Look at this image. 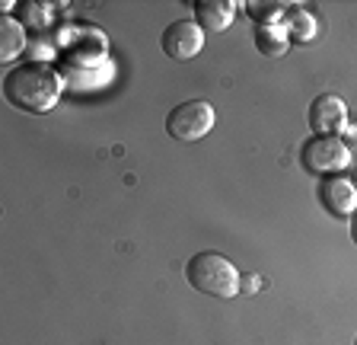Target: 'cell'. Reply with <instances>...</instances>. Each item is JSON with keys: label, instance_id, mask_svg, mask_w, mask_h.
<instances>
[{"label": "cell", "instance_id": "cell-4", "mask_svg": "<svg viewBox=\"0 0 357 345\" xmlns=\"http://www.w3.org/2000/svg\"><path fill=\"white\" fill-rule=\"evenodd\" d=\"M351 150L344 147L342 138H310L303 147V166L322 176H338L351 166Z\"/></svg>", "mask_w": 357, "mask_h": 345}, {"label": "cell", "instance_id": "cell-15", "mask_svg": "<svg viewBox=\"0 0 357 345\" xmlns=\"http://www.w3.org/2000/svg\"><path fill=\"white\" fill-rule=\"evenodd\" d=\"M351 237H354V243H357V211L351 214Z\"/></svg>", "mask_w": 357, "mask_h": 345}, {"label": "cell", "instance_id": "cell-16", "mask_svg": "<svg viewBox=\"0 0 357 345\" xmlns=\"http://www.w3.org/2000/svg\"><path fill=\"white\" fill-rule=\"evenodd\" d=\"M351 182H354V186H357V166H354V176H351Z\"/></svg>", "mask_w": 357, "mask_h": 345}, {"label": "cell", "instance_id": "cell-5", "mask_svg": "<svg viewBox=\"0 0 357 345\" xmlns=\"http://www.w3.org/2000/svg\"><path fill=\"white\" fill-rule=\"evenodd\" d=\"M306 122H310L312 138H338L344 135L348 122V105H344L342 96L335 93H322L310 103V112H306Z\"/></svg>", "mask_w": 357, "mask_h": 345}, {"label": "cell", "instance_id": "cell-6", "mask_svg": "<svg viewBox=\"0 0 357 345\" xmlns=\"http://www.w3.org/2000/svg\"><path fill=\"white\" fill-rule=\"evenodd\" d=\"M204 38H208V32L201 29L195 20H176V23H169L163 29L160 45L172 61H192L204 48Z\"/></svg>", "mask_w": 357, "mask_h": 345}, {"label": "cell", "instance_id": "cell-11", "mask_svg": "<svg viewBox=\"0 0 357 345\" xmlns=\"http://www.w3.org/2000/svg\"><path fill=\"white\" fill-rule=\"evenodd\" d=\"M284 26L290 32V42H300V45H310L312 38H316V16L303 7H290V13L284 16Z\"/></svg>", "mask_w": 357, "mask_h": 345}, {"label": "cell", "instance_id": "cell-2", "mask_svg": "<svg viewBox=\"0 0 357 345\" xmlns=\"http://www.w3.org/2000/svg\"><path fill=\"white\" fill-rule=\"evenodd\" d=\"M188 285L211 298H236L243 291V275L223 253H195L185 265Z\"/></svg>", "mask_w": 357, "mask_h": 345}, {"label": "cell", "instance_id": "cell-1", "mask_svg": "<svg viewBox=\"0 0 357 345\" xmlns=\"http://www.w3.org/2000/svg\"><path fill=\"white\" fill-rule=\"evenodd\" d=\"M67 90L64 71H58L54 64H16L3 77V96L10 105H16L20 112H48L54 109L61 99V93Z\"/></svg>", "mask_w": 357, "mask_h": 345}, {"label": "cell", "instance_id": "cell-7", "mask_svg": "<svg viewBox=\"0 0 357 345\" xmlns=\"http://www.w3.org/2000/svg\"><path fill=\"white\" fill-rule=\"evenodd\" d=\"M319 202L335 218H351L357 211V186L348 176H326L319 182Z\"/></svg>", "mask_w": 357, "mask_h": 345}, {"label": "cell", "instance_id": "cell-10", "mask_svg": "<svg viewBox=\"0 0 357 345\" xmlns=\"http://www.w3.org/2000/svg\"><path fill=\"white\" fill-rule=\"evenodd\" d=\"M290 32L284 23L278 26H259L255 29V48H259L265 58H284V54L290 52Z\"/></svg>", "mask_w": 357, "mask_h": 345}, {"label": "cell", "instance_id": "cell-3", "mask_svg": "<svg viewBox=\"0 0 357 345\" xmlns=\"http://www.w3.org/2000/svg\"><path fill=\"white\" fill-rule=\"evenodd\" d=\"M217 122L214 105L208 99H188V103H178L169 115H166V131L176 141H201V138L211 135V128Z\"/></svg>", "mask_w": 357, "mask_h": 345}, {"label": "cell", "instance_id": "cell-14", "mask_svg": "<svg viewBox=\"0 0 357 345\" xmlns=\"http://www.w3.org/2000/svg\"><path fill=\"white\" fill-rule=\"evenodd\" d=\"M243 285L249 288V291H252V288H259V278H255V275H249V278H245V281H243Z\"/></svg>", "mask_w": 357, "mask_h": 345}, {"label": "cell", "instance_id": "cell-17", "mask_svg": "<svg viewBox=\"0 0 357 345\" xmlns=\"http://www.w3.org/2000/svg\"><path fill=\"white\" fill-rule=\"evenodd\" d=\"M354 345H357V336H354Z\"/></svg>", "mask_w": 357, "mask_h": 345}, {"label": "cell", "instance_id": "cell-9", "mask_svg": "<svg viewBox=\"0 0 357 345\" xmlns=\"http://www.w3.org/2000/svg\"><path fill=\"white\" fill-rule=\"evenodd\" d=\"M26 45H29L26 26H22L20 20H13V16H3V20H0V61H3V64L16 61L26 52Z\"/></svg>", "mask_w": 357, "mask_h": 345}, {"label": "cell", "instance_id": "cell-13", "mask_svg": "<svg viewBox=\"0 0 357 345\" xmlns=\"http://www.w3.org/2000/svg\"><path fill=\"white\" fill-rule=\"evenodd\" d=\"M342 141H344V147L351 150V157L357 160V122H351L348 128H344V135H342Z\"/></svg>", "mask_w": 357, "mask_h": 345}, {"label": "cell", "instance_id": "cell-12", "mask_svg": "<svg viewBox=\"0 0 357 345\" xmlns=\"http://www.w3.org/2000/svg\"><path fill=\"white\" fill-rule=\"evenodd\" d=\"M249 16H252L259 26H278L284 23V16L290 13L287 3H245Z\"/></svg>", "mask_w": 357, "mask_h": 345}, {"label": "cell", "instance_id": "cell-8", "mask_svg": "<svg viewBox=\"0 0 357 345\" xmlns=\"http://www.w3.org/2000/svg\"><path fill=\"white\" fill-rule=\"evenodd\" d=\"M236 10L239 3H233V0H198L195 3V23L204 32H223L233 26Z\"/></svg>", "mask_w": 357, "mask_h": 345}]
</instances>
